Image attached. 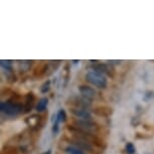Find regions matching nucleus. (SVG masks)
Returning <instances> with one entry per match:
<instances>
[{
	"label": "nucleus",
	"instance_id": "ddd939ff",
	"mask_svg": "<svg viewBox=\"0 0 154 154\" xmlns=\"http://www.w3.org/2000/svg\"><path fill=\"white\" fill-rule=\"evenodd\" d=\"M59 130H60V121L56 118V120H54L53 124V133L54 134H57Z\"/></svg>",
	"mask_w": 154,
	"mask_h": 154
},
{
	"label": "nucleus",
	"instance_id": "f8f14e48",
	"mask_svg": "<svg viewBox=\"0 0 154 154\" xmlns=\"http://www.w3.org/2000/svg\"><path fill=\"white\" fill-rule=\"evenodd\" d=\"M125 150L128 154H135V146L134 144L131 143V142H128L125 146Z\"/></svg>",
	"mask_w": 154,
	"mask_h": 154
},
{
	"label": "nucleus",
	"instance_id": "9b49d317",
	"mask_svg": "<svg viewBox=\"0 0 154 154\" xmlns=\"http://www.w3.org/2000/svg\"><path fill=\"white\" fill-rule=\"evenodd\" d=\"M49 89H51V81L48 80L46 82L42 84V87H40V92H42V94H45L46 92L49 91Z\"/></svg>",
	"mask_w": 154,
	"mask_h": 154
},
{
	"label": "nucleus",
	"instance_id": "423d86ee",
	"mask_svg": "<svg viewBox=\"0 0 154 154\" xmlns=\"http://www.w3.org/2000/svg\"><path fill=\"white\" fill-rule=\"evenodd\" d=\"M48 105V98H42L38 101V103L36 104L35 110L37 112H42L46 109Z\"/></svg>",
	"mask_w": 154,
	"mask_h": 154
},
{
	"label": "nucleus",
	"instance_id": "4468645a",
	"mask_svg": "<svg viewBox=\"0 0 154 154\" xmlns=\"http://www.w3.org/2000/svg\"><path fill=\"white\" fill-rule=\"evenodd\" d=\"M42 154H51V150H46V151H45V152L42 153Z\"/></svg>",
	"mask_w": 154,
	"mask_h": 154
},
{
	"label": "nucleus",
	"instance_id": "f03ea898",
	"mask_svg": "<svg viewBox=\"0 0 154 154\" xmlns=\"http://www.w3.org/2000/svg\"><path fill=\"white\" fill-rule=\"evenodd\" d=\"M0 110L2 113L11 117L19 115L22 112V106L17 103H10V102H2L0 104Z\"/></svg>",
	"mask_w": 154,
	"mask_h": 154
},
{
	"label": "nucleus",
	"instance_id": "20e7f679",
	"mask_svg": "<svg viewBox=\"0 0 154 154\" xmlns=\"http://www.w3.org/2000/svg\"><path fill=\"white\" fill-rule=\"evenodd\" d=\"M71 112L74 114L77 118H80V120H88L91 121L92 115L88 110L85 108H81V107H75V108H72Z\"/></svg>",
	"mask_w": 154,
	"mask_h": 154
},
{
	"label": "nucleus",
	"instance_id": "0eeeda50",
	"mask_svg": "<svg viewBox=\"0 0 154 154\" xmlns=\"http://www.w3.org/2000/svg\"><path fill=\"white\" fill-rule=\"evenodd\" d=\"M66 152L68 154H86L81 148L77 146H71V145L66 148Z\"/></svg>",
	"mask_w": 154,
	"mask_h": 154
},
{
	"label": "nucleus",
	"instance_id": "7ed1b4c3",
	"mask_svg": "<svg viewBox=\"0 0 154 154\" xmlns=\"http://www.w3.org/2000/svg\"><path fill=\"white\" fill-rule=\"evenodd\" d=\"M75 126L78 129H80L83 133L86 134H94L98 131V127L92 121L88 120H78L75 122Z\"/></svg>",
	"mask_w": 154,
	"mask_h": 154
},
{
	"label": "nucleus",
	"instance_id": "1a4fd4ad",
	"mask_svg": "<svg viewBox=\"0 0 154 154\" xmlns=\"http://www.w3.org/2000/svg\"><path fill=\"white\" fill-rule=\"evenodd\" d=\"M33 101H34V98L32 94H28V96L26 97V104H25V110H26V112H28L32 108Z\"/></svg>",
	"mask_w": 154,
	"mask_h": 154
},
{
	"label": "nucleus",
	"instance_id": "6e6552de",
	"mask_svg": "<svg viewBox=\"0 0 154 154\" xmlns=\"http://www.w3.org/2000/svg\"><path fill=\"white\" fill-rule=\"evenodd\" d=\"M1 66L4 69V72H8V74H12V63H10V60H1Z\"/></svg>",
	"mask_w": 154,
	"mask_h": 154
},
{
	"label": "nucleus",
	"instance_id": "39448f33",
	"mask_svg": "<svg viewBox=\"0 0 154 154\" xmlns=\"http://www.w3.org/2000/svg\"><path fill=\"white\" fill-rule=\"evenodd\" d=\"M79 92L84 98L87 99V100H92V99H94L96 96V91L90 86H86V85L80 86Z\"/></svg>",
	"mask_w": 154,
	"mask_h": 154
},
{
	"label": "nucleus",
	"instance_id": "f257e3e1",
	"mask_svg": "<svg viewBox=\"0 0 154 154\" xmlns=\"http://www.w3.org/2000/svg\"><path fill=\"white\" fill-rule=\"evenodd\" d=\"M86 80L88 81L90 84H92L93 86L97 87V88H100V89H105L107 87V84H108L105 75L96 71H90L87 72Z\"/></svg>",
	"mask_w": 154,
	"mask_h": 154
},
{
	"label": "nucleus",
	"instance_id": "9d476101",
	"mask_svg": "<svg viewBox=\"0 0 154 154\" xmlns=\"http://www.w3.org/2000/svg\"><path fill=\"white\" fill-rule=\"evenodd\" d=\"M56 118L57 119V120L60 121V123H63V122L66 121V113L63 109H60L59 112H57V114L56 116Z\"/></svg>",
	"mask_w": 154,
	"mask_h": 154
}]
</instances>
